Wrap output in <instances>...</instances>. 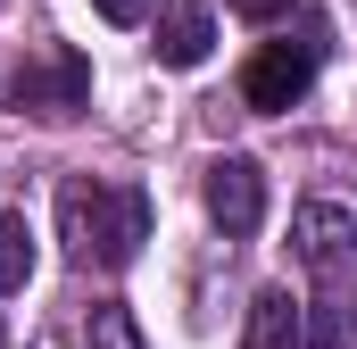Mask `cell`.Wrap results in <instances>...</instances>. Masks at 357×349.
<instances>
[{
  "mask_svg": "<svg viewBox=\"0 0 357 349\" xmlns=\"http://www.w3.org/2000/svg\"><path fill=\"white\" fill-rule=\"evenodd\" d=\"M59 242H67L75 266H100V274L133 266L142 242H150V191H142V183L67 174V183H59Z\"/></svg>",
  "mask_w": 357,
  "mask_h": 349,
  "instance_id": "1",
  "label": "cell"
},
{
  "mask_svg": "<svg viewBox=\"0 0 357 349\" xmlns=\"http://www.w3.org/2000/svg\"><path fill=\"white\" fill-rule=\"evenodd\" d=\"M8 108H17V117H42V125L84 117V108H91V59H84V50H67V42L17 59V75H8Z\"/></svg>",
  "mask_w": 357,
  "mask_h": 349,
  "instance_id": "2",
  "label": "cell"
},
{
  "mask_svg": "<svg viewBox=\"0 0 357 349\" xmlns=\"http://www.w3.org/2000/svg\"><path fill=\"white\" fill-rule=\"evenodd\" d=\"M324 17H307L299 25V42H266L250 67H241V108H258V117H282V108H299L307 84H316V59H324Z\"/></svg>",
  "mask_w": 357,
  "mask_h": 349,
  "instance_id": "3",
  "label": "cell"
},
{
  "mask_svg": "<svg viewBox=\"0 0 357 349\" xmlns=\"http://www.w3.org/2000/svg\"><path fill=\"white\" fill-rule=\"evenodd\" d=\"M291 258L307 266L324 291H341L357 274V216L341 200H299V208H291Z\"/></svg>",
  "mask_w": 357,
  "mask_h": 349,
  "instance_id": "4",
  "label": "cell"
},
{
  "mask_svg": "<svg viewBox=\"0 0 357 349\" xmlns=\"http://www.w3.org/2000/svg\"><path fill=\"white\" fill-rule=\"evenodd\" d=\"M199 200H208V216H216L225 242H250L266 225V167L258 158H216L208 183H199Z\"/></svg>",
  "mask_w": 357,
  "mask_h": 349,
  "instance_id": "5",
  "label": "cell"
},
{
  "mask_svg": "<svg viewBox=\"0 0 357 349\" xmlns=\"http://www.w3.org/2000/svg\"><path fill=\"white\" fill-rule=\"evenodd\" d=\"M208 50H216L208 0H167V8H158V59H167V67H199Z\"/></svg>",
  "mask_w": 357,
  "mask_h": 349,
  "instance_id": "6",
  "label": "cell"
},
{
  "mask_svg": "<svg viewBox=\"0 0 357 349\" xmlns=\"http://www.w3.org/2000/svg\"><path fill=\"white\" fill-rule=\"evenodd\" d=\"M241 349H299V308H291V291H258V299H250Z\"/></svg>",
  "mask_w": 357,
  "mask_h": 349,
  "instance_id": "7",
  "label": "cell"
},
{
  "mask_svg": "<svg viewBox=\"0 0 357 349\" xmlns=\"http://www.w3.org/2000/svg\"><path fill=\"white\" fill-rule=\"evenodd\" d=\"M299 341L307 349H357V308L341 299V291H324V299L299 316Z\"/></svg>",
  "mask_w": 357,
  "mask_h": 349,
  "instance_id": "8",
  "label": "cell"
},
{
  "mask_svg": "<svg viewBox=\"0 0 357 349\" xmlns=\"http://www.w3.org/2000/svg\"><path fill=\"white\" fill-rule=\"evenodd\" d=\"M25 274H33V233H25V216L0 208V291H25Z\"/></svg>",
  "mask_w": 357,
  "mask_h": 349,
  "instance_id": "9",
  "label": "cell"
},
{
  "mask_svg": "<svg viewBox=\"0 0 357 349\" xmlns=\"http://www.w3.org/2000/svg\"><path fill=\"white\" fill-rule=\"evenodd\" d=\"M84 341H91V349H142V333H133V308L100 299V308H91V325H84Z\"/></svg>",
  "mask_w": 357,
  "mask_h": 349,
  "instance_id": "10",
  "label": "cell"
},
{
  "mask_svg": "<svg viewBox=\"0 0 357 349\" xmlns=\"http://www.w3.org/2000/svg\"><path fill=\"white\" fill-rule=\"evenodd\" d=\"M91 8H100L108 25H142V17H150V0H91Z\"/></svg>",
  "mask_w": 357,
  "mask_h": 349,
  "instance_id": "11",
  "label": "cell"
},
{
  "mask_svg": "<svg viewBox=\"0 0 357 349\" xmlns=\"http://www.w3.org/2000/svg\"><path fill=\"white\" fill-rule=\"evenodd\" d=\"M225 8H241V17H258V25H274V17H282L291 0H225Z\"/></svg>",
  "mask_w": 357,
  "mask_h": 349,
  "instance_id": "12",
  "label": "cell"
}]
</instances>
